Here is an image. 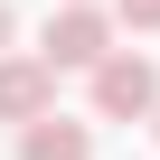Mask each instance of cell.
Listing matches in <instances>:
<instances>
[{
    "instance_id": "cell-6",
    "label": "cell",
    "mask_w": 160,
    "mask_h": 160,
    "mask_svg": "<svg viewBox=\"0 0 160 160\" xmlns=\"http://www.w3.org/2000/svg\"><path fill=\"white\" fill-rule=\"evenodd\" d=\"M10 28H19V19H10V0H0V57H10Z\"/></svg>"
},
{
    "instance_id": "cell-5",
    "label": "cell",
    "mask_w": 160,
    "mask_h": 160,
    "mask_svg": "<svg viewBox=\"0 0 160 160\" xmlns=\"http://www.w3.org/2000/svg\"><path fill=\"white\" fill-rule=\"evenodd\" d=\"M113 19L122 28H160V0H113Z\"/></svg>"
},
{
    "instance_id": "cell-1",
    "label": "cell",
    "mask_w": 160,
    "mask_h": 160,
    "mask_svg": "<svg viewBox=\"0 0 160 160\" xmlns=\"http://www.w3.org/2000/svg\"><path fill=\"white\" fill-rule=\"evenodd\" d=\"M38 57H47V75L57 66H104L113 57V10H94V0H66V10H47V38H38Z\"/></svg>"
},
{
    "instance_id": "cell-3",
    "label": "cell",
    "mask_w": 160,
    "mask_h": 160,
    "mask_svg": "<svg viewBox=\"0 0 160 160\" xmlns=\"http://www.w3.org/2000/svg\"><path fill=\"white\" fill-rule=\"evenodd\" d=\"M57 113V75H47V57H0V122H47Z\"/></svg>"
},
{
    "instance_id": "cell-7",
    "label": "cell",
    "mask_w": 160,
    "mask_h": 160,
    "mask_svg": "<svg viewBox=\"0 0 160 160\" xmlns=\"http://www.w3.org/2000/svg\"><path fill=\"white\" fill-rule=\"evenodd\" d=\"M151 132H160V104H151Z\"/></svg>"
},
{
    "instance_id": "cell-2",
    "label": "cell",
    "mask_w": 160,
    "mask_h": 160,
    "mask_svg": "<svg viewBox=\"0 0 160 160\" xmlns=\"http://www.w3.org/2000/svg\"><path fill=\"white\" fill-rule=\"evenodd\" d=\"M151 104H160V66H151L141 47H113V57L94 66V113H104V122H151Z\"/></svg>"
},
{
    "instance_id": "cell-4",
    "label": "cell",
    "mask_w": 160,
    "mask_h": 160,
    "mask_svg": "<svg viewBox=\"0 0 160 160\" xmlns=\"http://www.w3.org/2000/svg\"><path fill=\"white\" fill-rule=\"evenodd\" d=\"M19 160H94V132H85V122H66V113H47V122L19 132Z\"/></svg>"
}]
</instances>
